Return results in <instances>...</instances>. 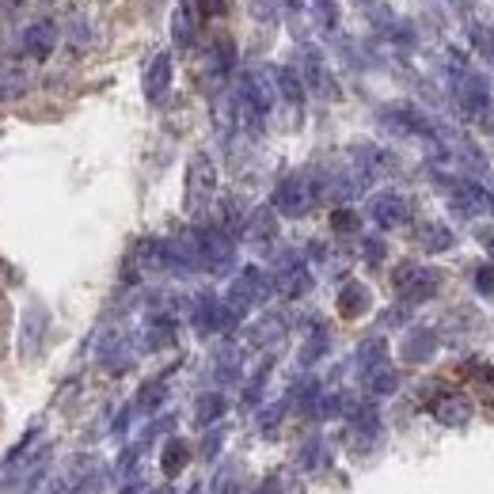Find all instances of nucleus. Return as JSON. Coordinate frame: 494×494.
Returning a JSON list of instances; mask_svg holds the SVG:
<instances>
[{"instance_id":"nucleus-31","label":"nucleus","mask_w":494,"mask_h":494,"mask_svg":"<svg viewBox=\"0 0 494 494\" xmlns=\"http://www.w3.org/2000/svg\"><path fill=\"white\" fill-rule=\"evenodd\" d=\"M210 494H244V483H240V468L228 464L217 471V480H213V490Z\"/></svg>"},{"instance_id":"nucleus-33","label":"nucleus","mask_w":494,"mask_h":494,"mask_svg":"<svg viewBox=\"0 0 494 494\" xmlns=\"http://www.w3.org/2000/svg\"><path fill=\"white\" fill-rule=\"evenodd\" d=\"M23 88H27V80H23L20 69H5V72H0V99L23 96Z\"/></svg>"},{"instance_id":"nucleus-3","label":"nucleus","mask_w":494,"mask_h":494,"mask_svg":"<svg viewBox=\"0 0 494 494\" xmlns=\"http://www.w3.org/2000/svg\"><path fill=\"white\" fill-rule=\"evenodd\" d=\"M213 194H217V168H213V160H210V153H194L191 163H187V191H182L187 213L191 217L206 213L210 202H213Z\"/></svg>"},{"instance_id":"nucleus-32","label":"nucleus","mask_w":494,"mask_h":494,"mask_svg":"<svg viewBox=\"0 0 494 494\" xmlns=\"http://www.w3.org/2000/svg\"><path fill=\"white\" fill-rule=\"evenodd\" d=\"M323 464H327V445H323V437H312V442L304 445V452H301V468L316 471V468H323Z\"/></svg>"},{"instance_id":"nucleus-28","label":"nucleus","mask_w":494,"mask_h":494,"mask_svg":"<svg viewBox=\"0 0 494 494\" xmlns=\"http://www.w3.org/2000/svg\"><path fill=\"white\" fill-rule=\"evenodd\" d=\"M327 346H331V335H327V327H312V335H308V342L301 346V365H316Z\"/></svg>"},{"instance_id":"nucleus-25","label":"nucleus","mask_w":494,"mask_h":494,"mask_svg":"<svg viewBox=\"0 0 494 494\" xmlns=\"http://www.w3.org/2000/svg\"><path fill=\"white\" fill-rule=\"evenodd\" d=\"M274 84H278L282 99H285L289 107H301V103H304V80H301L297 69H289V65L274 69Z\"/></svg>"},{"instance_id":"nucleus-2","label":"nucleus","mask_w":494,"mask_h":494,"mask_svg":"<svg viewBox=\"0 0 494 494\" xmlns=\"http://www.w3.org/2000/svg\"><path fill=\"white\" fill-rule=\"evenodd\" d=\"M270 289H274V282H270L266 270H259V266H244V270L232 278L228 293H225V308H228L236 320H244L255 304H263V301L270 297Z\"/></svg>"},{"instance_id":"nucleus-46","label":"nucleus","mask_w":494,"mask_h":494,"mask_svg":"<svg viewBox=\"0 0 494 494\" xmlns=\"http://www.w3.org/2000/svg\"><path fill=\"white\" fill-rule=\"evenodd\" d=\"M50 494H69V490H65V487H61V483H58V487H53V490H50Z\"/></svg>"},{"instance_id":"nucleus-16","label":"nucleus","mask_w":494,"mask_h":494,"mask_svg":"<svg viewBox=\"0 0 494 494\" xmlns=\"http://www.w3.org/2000/svg\"><path fill=\"white\" fill-rule=\"evenodd\" d=\"M369 304H373V297H369V289H365L361 282H346L342 285V293H339V316L358 320V316L369 312Z\"/></svg>"},{"instance_id":"nucleus-13","label":"nucleus","mask_w":494,"mask_h":494,"mask_svg":"<svg viewBox=\"0 0 494 494\" xmlns=\"http://www.w3.org/2000/svg\"><path fill=\"white\" fill-rule=\"evenodd\" d=\"M141 88H144V99L149 103H163V96H168V88H172V53H156L149 69H144Z\"/></svg>"},{"instance_id":"nucleus-11","label":"nucleus","mask_w":494,"mask_h":494,"mask_svg":"<svg viewBox=\"0 0 494 494\" xmlns=\"http://www.w3.org/2000/svg\"><path fill=\"white\" fill-rule=\"evenodd\" d=\"M456 99H461L464 115L483 118L490 111V84L480 77V72H461V84H456Z\"/></svg>"},{"instance_id":"nucleus-14","label":"nucleus","mask_w":494,"mask_h":494,"mask_svg":"<svg viewBox=\"0 0 494 494\" xmlns=\"http://www.w3.org/2000/svg\"><path fill=\"white\" fill-rule=\"evenodd\" d=\"M244 236L251 244H274V236H278V217H274V206H259L247 221H244Z\"/></svg>"},{"instance_id":"nucleus-26","label":"nucleus","mask_w":494,"mask_h":494,"mask_svg":"<svg viewBox=\"0 0 494 494\" xmlns=\"http://www.w3.org/2000/svg\"><path fill=\"white\" fill-rule=\"evenodd\" d=\"M361 380H365V388H369L373 396H392V392L399 388V373L392 369L388 361H380L377 369H369V373H365Z\"/></svg>"},{"instance_id":"nucleus-18","label":"nucleus","mask_w":494,"mask_h":494,"mask_svg":"<svg viewBox=\"0 0 494 494\" xmlns=\"http://www.w3.org/2000/svg\"><path fill=\"white\" fill-rule=\"evenodd\" d=\"M46 323H50V316L42 312L39 304H31L27 312H23V342H20L23 358H34V354H39V342H42V331H46Z\"/></svg>"},{"instance_id":"nucleus-19","label":"nucleus","mask_w":494,"mask_h":494,"mask_svg":"<svg viewBox=\"0 0 494 494\" xmlns=\"http://www.w3.org/2000/svg\"><path fill=\"white\" fill-rule=\"evenodd\" d=\"M172 34H175V46L179 50H191L198 39V15H194V0H182L175 8V20H172Z\"/></svg>"},{"instance_id":"nucleus-47","label":"nucleus","mask_w":494,"mask_h":494,"mask_svg":"<svg viewBox=\"0 0 494 494\" xmlns=\"http://www.w3.org/2000/svg\"><path fill=\"white\" fill-rule=\"evenodd\" d=\"M149 494H168V487H160V490H149Z\"/></svg>"},{"instance_id":"nucleus-43","label":"nucleus","mask_w":494,"mask_h":494,"mask_svg":"<svg viewBox=\"0 0 494 494\" xmlns=\"http://www.w3.org/2000/svg\"><path fill=\"white\" fill-rule=\"evenodd\" d=\"M251 12H255V20H270L274 15V0H247Z\"/></svg>"},{"instance_id":"nucleus-12","label":"nucleus","mask_w":494,"mask_h":494,"mask_svg":"<svg viewBox=\"0 0 494 494\" xmlns=\"http://www.w3.org/2000/svg\"><path fill=\"white\" fill-rule=\"evenodd\" d=\"M58 39H61V31L53 20H34L27 31H23V53L34 61H46L53 58V50H58Z\"/></svg>"},{"instance_id":"nucleus-9","label":"nucleus","mask_w":494,"mask_h":494,"mask_svg":"<svg viewBox=\"0 0 494 494\" xmlns=\"http://www.w3.org/2000/svg\"><path fill=\"white\" fill-rule=\"evenodd\" d=\"M369 217L377 221V228H384V232L404 228L411 221V202L399 191H380V194H373V202H369Z\"/></svg>"},{"instance_id":"nucleus-27","label":"nucleus","mask_w":494,"mask_h":494,"mask_svg":"<svg viewBox=\"0 0 494 494\" xmlns=\"http://www.w3.org/2000/svg\"><path fill=\"white\" fill-rule=\"evenodd\" d=\"M163 399H168V380L156 377V380H149V384H144V388L137 392L134 407H137V411H156V407L163 404Z\"/></svg>"},{"instance_id":"nucleus-21","label":"nucleus","mask_w":494,"mask_h":494,"mask_svg":"<svg viewBox=\"0 0 494 494\" xmlns=\"http://www.w3.org/2000/svg\"><path fill=\"white\" fill-rule=\"evenodd\" d=\"M187 464H191V445L182 442V437H168V442H163V452H160V471L168 475V480H175Z\"/></svg>"},{"instance_id":"nucleus-10","label":"nucleus","mask_w":494,"mask_h":494,"mask_svg":"<svg viewBox=\"0 0 494 494\" xmlns=\"http://www.w3.org/2000/svg\"><path fill=\"white\" fill-rule=\"evenodd\" d=\"M274 285H278L285 297H304L308 289H312V274H308V266L301 263V255H282V263H278V270H274V278H270Z\"/></svg>"},{"instance_id":"nucleus-34","label":"nucleus","mask_w":494,"mask_h":494,"mask_svg":"<svg viewBox=\"0 0 494 494\" xmlns=\"http://www.w3.org/2000/svg\"><path fill=\"white\" fill-rule=\"evenodd\" d=\"M270 369H274V361H263V369L255 373V377H251V384H247V392H244V404H259V396H263V384H266Z\"/></svg>"},{"instance_id":"nucleus-8","label":"nucleus","mask_w":494,"mask_h":494,"mask_svg":"<svg viewBox=\"0 0 494 494\" xmlns=\"http://www.w3.org/2000/svg\"><path fill=\"white\" fill-rule=\"evenodd\" d=\"M240 111H244L251 130H259L263 118L270 115V88L259 72H244L240 77Z\"/></svg>"},{"instance_id":"nucleus-24","label":"nucleus","mask_w":494,"mask_h":494,"mask_svg":"<svg viewBox=\"0 0 494 494\" xmlns=\"http://www.w3.org/2000/svg\"><path fill=\"white\" fill-rule=\"evenodd\" d=\"M130 339H122V335H111L103 342V350H99V365L103 369H111V373H122L126 365H130Z\"/></svg>"},{"instance_id":"nucleus-29","label":"nucleus","mask_w":494,"mask_h":494,"mask_svg":"<svg viewBox=\"0 0 494 494\" xmlns=\"http://www.w3.org/2000/svg\"><path fill=\"white\" fill-rule=\"evenodd\" d=\"M380 361H388V358H384V339H369V342H361V350H358V373L365 377L369 369H377Z\"/></svg>"},{"instance_id":"nucleus-5","label":"nucleus","mask_w":494,"mask_h":494,"mask_svg":"<svg viewBox=\"0 0 494 494\" xmlns=\"http://www.w3.org/2000/svg\"><path fill=\"white\" fill-rule=\"evenodd\" d=\"M312 202H316V187H312V179L308 175H301V172H293V175H285L278 187H274V213H282V217H289V221H301V217L312 210Z\"/></svg>"},{"instance_id":"nucleus-42","label":"nucleus","mask_w":494,"mask_h":494,"mask_svg":"<svg viewBox=\"0 0 494 494\" xmlns=\"http://www.w3.org/2000/svg\"><path fill=\"white\" fill-rule=\"evenodd\" d=\"M255 494H282V475L274 471V475H266V480L255 487Z\"/></svg>"},{"instance_id":"nucleus-15","label":"nucleus","mask_w":494,"mask_h":494,"mask_svg":"<svg viewBox=\"0 0 494 494\" xmlns=\"http://www.w3.org/2000/svg\"><path fill=\"white\" fill-rule=\"evenodd\" d=\"M433 350H437V331H430V327H415V331H407L404 346H399L404 361H430Z\"/></svg>"},{"instance_id":"nucleus-36","label":"nucleus","mask_w":494,"mask_h":494,"mask_svg":"<svg viewBox=\"0 0 494 494\" xmlns=\"http://www.w3.org/2000/svg\"><path fill=\"white\" fill-rule=\"evenodd\" d=\"M217 377H221V380H236V377H240V358H236V354H221V358H217Z\"/></svg>"},{"instance_id":"nucleus-4","label":"nucleus","mask_w":494,"mask_h":494,"mask_svg":"<svg viewBox=\"0 0 494 494\" xmlns=\"http://www.w3.org/2000/svg\"><path fill=\"white\" fill-rule=\"evenodd\" d=\"M392 285H396V293H399V301H404V304H423V301L433 297L437 289H442V270L423 266V263H404V266H396Z\"/></svg>"},{"instance_id":"nucleus-38","label":"nucleus","mask_w":494,"mask_h":494,"mask_svg":"<svg viewBox=\"0 0 494 494\" xmlns=\"http://www.w3.org/2000/svg\"><path fill=\"white\" fill-rule=\"evenodd\" d=\"M361 251H365V263H384V240H377V236H365L361 240Z\"/></svg>"},{"instance_id":"nucleus-6","label":"nucleus","mask_w":494,"mask_h":494,"mask_svg":"<svg viewBox=\"0 0 494 494\" xmlns=\"http://www.w3.org/2000/svg\"><path fill=\"white\" fill-rule=\"evenodd\" d=\"M380 126L384 130H392L399 137H418V141H437V126L418 111L411 103H388L380 111Z\"/></svg>"},{"instance_id":"nucleus-23","label":"nucleus","mask_w":494,"mask_h":494,"mask_svg":"<svg viewBox=\"0 0 494 494\" xmlns=\"http://www.w3.org/2000/svg\"><path fill=\"white\" fill-rule=\"evenodd\" d=\"M377 433H380V415H377V407H369V404L358 407V411L350 415V437H354L358 445H369Z\"/></svg>"},{"instance_id":"nucleus-30","label":"nucleus","mask_w":494,"mask_h":494,"mask_svg":"<svg viewBox=\"0 0 494 494\" xmlns=\"http://www.w3.org/2000/svg\"><path fill=\"white\" fill-rule=\"evenodd\" d=\"M468 404L464 399H445V404H437V418H442L445 426H464L468 423Z\"/></svg>"},{"instance_id":"nucleus-44","label":"nucleus","mask_w":494,"mask_h":494,"mask_svg":"<svg viewBox=\"0 0 494 494\" xmlns=\"http://www.w3.org/2000/svg\"><path fill=\"white\" fill-rule=\"evenodd\" d=\"M217 449H221V430H213V433L206 437V445H202V456H206V461H213V456H217Z\"/></svg>"},{"instance_id":"nucleus-41","label":"nucleus","mask_w":494,"mask_h":494,"mask_svg":"<svg viewBox=\"0 0 494 494\" xmlns=\"http://www.w3.org/2000/svg\"><path fill=\"white\" fill-rule=\"evenodd\" d=\"M471 34H475V42H480V50H483L487 58L494 61V31H487V27H475Z\"/></svg>"},{"instance_id":"nucleus-45","label":"nucleus","mask_w":494,"mask_h":494,"mask_svg":"<svg viewBox=\"0 0 494 494\" xmlns=\"http://www.w3.org/2000/svg\"><path fill=\"white\" fill-rule=\"evenodd\" d=\"M480 244L487 247V255L494 259V228H490V225H487V228H480Z\"/></svg>"},{"instance_id":"nucleus-1","label":"nucleus","mask_w":494,"mask_h":494,"mask_svg":"<svg viewBox=\"0 0 494 494\" xmlns=\"http://www.w3.org/2000/svg\"><path fill=\"white\" fill-rule=\"evenodd\" d=\"M191 244H194V259L198 270L206 274H228L236 266V240L228 228H217V225H198L191 232Z\"/></svg>"},{"instance_id":"nucleus-48","label":"nucleus","mask_w":494,"mask_h":494,"mask_svg":"<svg viewBox=\"0 0 494 494\" xmlns=\"http://www.w3.org/2000/svg\"><path fill=\"white\" fill-rule=\"evenodd\" d=\"M191 494H198V487H194V490H191Z\"/></svg>"},{"instance_id":"nucleus-7","label":"nucleus","mask_w":494,"mask_h":494,"mask_svg":"<svg viewBox=\"0 0 494 494\" xmlns=\"http://www.w3.org/2000/svg\"><path fill=\"white\" fill-rule=\"evenodd\" d=\"M191 320H194V331L198 335H217V331H232L236 320L228 308H225V301H217L213 293H202V297L194 301V312H191Z\"/></svg>"},{"instance_id":"nucleus-40","label":"nucleus","mask_w":494,"mask_h":494,"mask_svg":"<svg viewBox=\"0 0 494 494\" xmlns=\"http://www.w3.org/2000/svg\"><path fill=\"white\" fill-rule=\"evenodd\" d=\"M331 225H335L339 232H354V228H358V213H350V210H335V213H331Z\"/></svg>"},{"instance_id":"nucleus-17","label":"nucleus","mask_w":494,"mask_h":494,"mask_svg":"<svg viewBox=\"0 0 494 494\" xmlns=\"http://www.w3.org/2000/svg\"><path fill=\"white\" fill-rule=\"evenodd\" d=\"M225 411H228V399H225L221 392H202V396L194 399V423L202 426V430H210V426L221 423Z\"/></svg>"},{"instance_id":"nucleus-39","label":"nucleus","mask_w":494,"mask_h":494,"mask_svg":"<svg viewBox=\"0 0 494 494\" xmlns=\"http://www.w3.org/2000/svg\"><path fill=\"white\" fill-rule=\"evenodd\" d=\"M475 289L494 301V266H480V270H475Z\"/></svg>"},{"instance_id":"nucleus-37","label":"nucleus","mask_w":494,"mask_h":494,"mask_svg":"<svg viewBox=\"0 0 494 494\" xmlns=\"http://www.w3.org/2000/svg\"><path fill=\"white\" fill-rule=\"evenodd\" d=\"M285 407H289V399H282V404H274L270 411H263V418H259V430H263V433L278 430V418L285 415Z\"/></svg>"},{"instance_id":"nucleus-22","label":"nucleus","mask_w":494,"mask_h":494,"mask_svg":"<svg viewBox=\"0 0 494 494\" xmlns=\"http://www.w3.org/2000/svg\"><path fill=\"white\" fill-rule=\"evenodd\" d=\"M301 80H304L308 88H316L320 96H339V88H335L331 77H327V69H323V61H320V53H312V50L304 53V72H301Z\"/></svg>"},{"instance_id":"nucleus-20","label":"nucleus","mask_w":494,"mask_h":494,"mask_svg":"<svg viewBox=\"0 0 494 494\" xmlns=\"http://www.w3.org/2000/svg\"><path fill=\"white\" fill-rule=\"evenodd\" d=\"M418 244H423V251H430V255H442L456 244V232L442 221H423L418 225Z\"/></svg>"},{"instance_id":"nucleus-35","label":"nucleus","mask_w":494,"mask_h":494,"mask_svg":"<svg viewBox=\"0 0 494 494\" xmlns=\"http://www.w3.org/2000/svg\"><path fill=\"white\" fill-rule=\"evenodd\" d=\"M217 69H221L225 77L236 69V42H232V39H221V42H217Z\"/></svg>"}]
</instances>
